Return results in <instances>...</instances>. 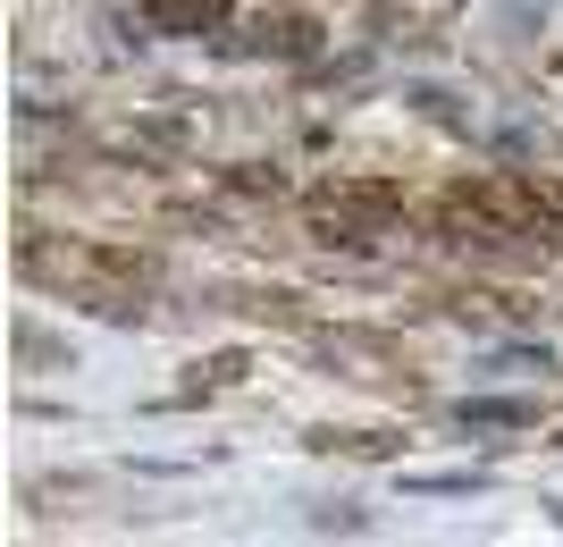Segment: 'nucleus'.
Listing matches in <instances>:
<instances>
[{"instance_id":"obj_1","label":"nucleus","mask_w":563,"mask_h":547,"mask_svg":"<svg viewBox=\"0 0 563 547\" xmlns=\"http://www.w3.org/2000/svg\"><path fill=\"white\" fill-rule=\"evenodd\" d=\"M161 18H177V25H211V18H219V0H161Z\"/></svg>"}]
</instances>
